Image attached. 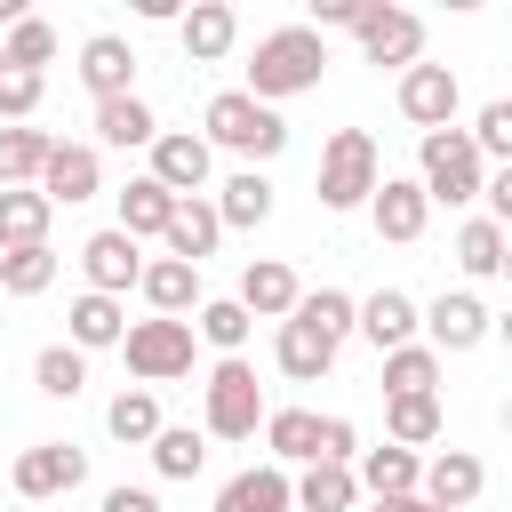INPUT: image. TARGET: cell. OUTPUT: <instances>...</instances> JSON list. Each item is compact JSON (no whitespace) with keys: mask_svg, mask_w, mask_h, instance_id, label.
Segmentation results:
<instances>
[{"mask_svg":"<svg viewBox=\"0 0 512 512\" xmlns=\"http://www.w3.org/2000/svg\"><path fill=\"white\" fill-rule=\"evenodd\" d=\"M320 72H328V40H320L312 24H280V32H264L256 56H248V96L280 112L288 96L320 88Z\"/></svg>","mask_w":512,"mask_h":512,"instance_id":"1","label":"cell"},{"mask_svg":"<svg viewBox=\"0 0 512 512\" xmlns=\"http://www.w3.org/2000/svg\"><path fill=\"white\" fill-rule=\"evenodd\" d=\"M200 144H208V152H240L248 168H264V160L288 152V120H280L272 104H256L248 88H224V96H208V112H200Z\"/></svg>","mask_w":512,"mask_h":512,"instance_id":"2","label":"cell"},{"mask_svg":"<svg viewBox=\"0 0 512 512\" xmlns=\"http://www.w3.org/2000/svg\"><path fill=\"white\" fill-rule=\"evenodd\" d=\"M480 184H488V168H480V152H472L464 128H432V136L416 144V192H424L432 208H472Z\"/></svg>","mask_w":512,"mask_h":512,"instance_id":"3","label":"cell"},{"mask_svg":"<svg viewBox=\"0 0 512 512\" xmlns=\"http://www.w3.org/2000/svg\"><path fill=\"white\" fill-rule=\"evenodd\" d=\"M264 424V384L248 360H216L200 384V440H256Z\"/></svg>","mask_w":512,"mask_h":512,"instance_id":"4","label":"cell"},{"mask_svg":"<svg viewBox=\"0 0 512 512\" xmlns=\"http://www.w3.org/2000/svg\"><path fill=\"white\" fill-rule=\"evenodd\" d=\"M376 176H384V160H376V136L368 128H336L328 136V152H320V208H368V192H376Z\"/></svg>","mask_w":512,"mask_h":512,"instance_id":"5","label":"cell"},{"mask_svg":"<svg viewBox=\"0 0 512 512\" xmlns=\"http://www.w3.org/2000/svg\"><path fill=\"white\" fill-rule=\"evenodd\" d=\"M120 352H128V376L152 392V384H176V376H192V320H136L128 336H120Z\"/></svg>","mask_w":512,"mask_h":512,"instance_id":"6","label":"cell"},{"mask_svg":"<svg viewBox=\"0 0 512 512\" xmlns=\"http://www.w3.org/2000/svg\"><path fill=\"white\" fill-rule=\"evenodd\" d=\"M352 32H360V56H368V64H400V72H408V64H424V16H416V8L368 0Z\"/></svg>","mask_w":512,"mask_h":512,"instance_id":"7","label":"cell"},{"mask_svg":"<svg viewBox=\"0 0 512 512\" xmlns=\"http://www.w3.org/2000/svg\"><path fill=\"white\" fill-rule=\"evenodd\" d=\"M416 328H424V344L448 360V352H472V344H488V328H496V312L480 304V296H464V288H448V296H432V304H416Z\"/></svg>","mask_w":512,"mask_h":512,"instance_id":"8","label":"cell"},{"mask_svg":"<svg viewBox=\"0 0 512 512\" xmlns=\"http://www.w3.org/2000/svg\"><path fill=\"white\" fill-rule=\"evenodd\" d=\"M16 496L24 504H48V496H72L80 480H88V448H72V440H32L24 456H16Z\"/></svg>","mask_w":512,"mask_h":512,"instance_id":"9","label":"cell"},{"mask_svg":"<svg viewBox=\"0 0 512 512\" xmlns=\"http://www.w3.org/2000/svg\"><path fill=\"white\" fill-rule=\"evenodd\" d=\"M144 152H152V168H144V176H152L160 192H176V200H200V192H208V168H216V152H208L192 128H160Z\"/></svg>","mask_w":512,"mask_h":512,"instance_id":"10","label":"cell"},{"mask_svg":"<svg viewBox=\"0 0 512 512\" xmlns=\"http://www.w3.org/2000/svg\"><path fill=\"white\" fill-rule=\"evenodd\" d=\"M456 104H464V88H456L448 64H408L400 72V120H416L424 136L432 128H456Z\"/></svg>","mask_w":512,"mask_h":512,"instance_id":"11","label":"cell"},{"mask_svg":"<svg viewBox=\"0 0 512 512\" xmlns=\"http://www.w3.org/2000/svg\"><path fill=\"white\" fill-rule=\"evenodd\" d=\"M368 224H376V240H424V224H432V200L416 192V176H376V192H368Z\"/></svg>","mask_w":512,"mask_h":512,"instance_id":"12","label":"cell"},{"mask_svg":"<svg viewBox=\"0 0 512 512\" xmlns=\"http://www.w3.org/2000/svg\"><path fill=\"white\" fill-rule=\"evenodd\" d=\"M80 272H88V296H128L136 288V272H144V248L128 240V232H88L80 240Z\"/></svg>","mask_w":512,"mask_h":512,"instance_id":"13","label":"cell"},{"mask_svg":"<svg viewBox=\"0 0 512 512\" xmlns=\"http://www.w3.org/2000/svg\"><path fill=\"white\" fill-rule=\"evenodd\" d=\"M80 88H88L96 104L136 96V48H128L120 32H88V40H80Z\"/></svg>","mask_w":512,"mask_h":512,"instance_id":"14","label":"cell"},{"mask_svg":"<svg viewBox=\"0 0 512 512\" xmlns=\"http://www.w3.org/2000/svg\"><path fill=\"white\" fill-rule=\"evenodd\" d=\"M104 184V168H96V144H48V160H40V200L48 208H72V200H88Z\"/></svg>","mask_w":512,"mask_h":512,"instance_id":"15","label":"cell"},{"mask_svg":"<svg viewBox=\"0 0 512 512\" xmlns=\"http://www.w3.org/2000/svg\"><path fill=\"white\" fill-rule=\"evenodd\" d=\"M480 488H488V464H480L472 448H440V456L424 464V480H416V496L440 504V512H464Z\"/></svg>","mask_w":512,"mask_h":512,"instance_id":"16","label":"cell"},{"mask_svg":"<svg viewBox=\"0 0 512 512\" xmlns=\"http://www.w3.org/2000/svg\"><path fill=\"white\" fill-rule=\"evenodd\" d=\"M136 296L152 304V320H192V312H200V272L176 264V256H152V264L136 272Z\"/></svg>","mask_w":512,"mask_h":512,"instance_id":"17","label":"cell"},{"mask_svg":"<svg viewBox=\"0 0 512 512\" xmlns=\"http://www.w3.org/2000/svg\"><path fill=\"white\" fill-rule=\"evenodd\" d=\"M296 296H304V280H296L280 256H256V264L240 272V296H232V304H240L248 320H288V312H296Z\"/></svg>","mask_w":512,"mask_h":512,"instance_id":"18","label":"cell"},{"mask_svg":"<svg viewBox=\"0 0 512 512\" xmlns=\"http://www.w3.org/2000/svg\"><path fill=\"white\" fill-rule=\"evenodd\" d=\"M352 328L376 344V360L384 352H400V344H416V296H400V288H376V296H360L352 304Z\"/></svg>","mask_w":512,"mask_h":512,"instance_id":"19","label":"cell"},{"mask_svg":"<svg viewBox=\"0 0 512 512\" xmlns=\"http://www.w3.org/2000/svg\"><path fill=\"white\" fill-rule=\"evenodd\" d=\"M176 40H184V56H192V64H224V56H232V40H240V16H232L224 0H192V8L176 16Z\"/></svg>","mask_w":512,"mask_h":512,"instance_id":"20","label":"cell"},{"mask_svg":"<svg viewBox=\"0 0 512 512\" xmlns=\"http://www.w3.org/2000/svg\"><path fill=\"white\" fill-rule=\"evenodd\" d=\"M352 480H360L376 504H384V496H416L424 456H408V448H392V440H384V448H360V456H352Z\"/></svg>","mask_w":512,"mask_h":512,"instance_id":"21","label":"cell"},{"mask_svg":"<svg viewBox=\"0 0 512 512\" xmlns=\"http://www.w3.org/2000/svg\"><path fill=\"white\" fill-rule=\"evenodd\" d=\"M208 208H216V224H224V232H248V224H264V216H272V176H264V168H240V176H224V184H216V200H208Z\"/></svg>","mask_w":512,"mask_h":512,"instance_id":"22","label":"cell"},{"mask_svg":"<svg viewBox=\"0 0 512 512\" xmlns=\"http://www.w3.org/2000/svg\"><path fill=\"white\" fill-rule=\"evenodd\" d=\"M64 328H72V352L88 360V352H104V344H120L128 336V312H120V296H72V312H64Z\"/></svg>","mask_w":512,"mask_h":512,"instance_id":"23","label":"cell"},{"mask_svg":"<svg viewBox=\"0 0 512 512\" xmlns=\"http://www.w3.org/2000/svg\"><path fill=\"white\" fill-rule=\"evenodd\" d=\"M272 360H280V376H288V384H320V376L336 368V344H328V336H312L304 320H280Z\"/></svg>","mask_w":512,"mask_h":512,"instance_id":"24","label":"cell"},{"mask_svg":"<svg viewBox=\"0 0 512 512\" xmlns=\"http://www.w3.org/2000/svg\"><path fill=\"white\" fill-rule=\"evenodd\" d=\"M264 448H272V464L288 472V464H312L320 456V416L312 408H264Z\"/></svg>","mask_w":512,"mask_h":512,"instance_id":"25","label":"cell"},{"mask_svg":"<svg viewBox=\"0 0 512 512\" xmlns=\"http://www.w3.org/2000/svg\"><path fill=\"white\" fill-rule=\"evenodd\" d=\"M288 504L296 512H352L360 504V480H352V464H304L288 480Z\"/></svg>","mask_w":512,"mask_h":512,"instance_id":"26","label":"cell"},{"mask_svg":"<svg viewBox=\"0 0 512 512\" xmlns=\"http://www.w3.org/2000/svg\"><path fill=\"white\" fill-rule=\"evenodd\" d=\"M168 216H176V192H160L152 176H128V192H120V224H112V232H128V240L144 248V240L168 232Z\"/></svg>","mask_w":512,"mask_h":512,"instance_id":"27","label":"cell"},{"mask_svg":"<svg viewBox=\"0 0 512 512\" xmlns=\"http://www.w3.org/2000/svg\"><path fill=\"white\" fill-rule=\"evenodd\" d=\"M160 240H168V256H176V264H192V272H200V256H216L224 224H216V208H208V200H176V216H168V232H160Z\"/></svg>","mask_w":512,"mask_h":512,"instance_id":"28","label":"cell"},{"mask_svg":"<svg viewBox=\"0 0 512 512\" xmlns=\"http://www.w3.org/2000/svg\"><path fill=\"white\" fill-rule=\"evenodd\" d=\"M440 432H448V416H440V392L384 400V440H392V448H408V456H416V448H432Z\"/></svg>","mask_w":512,"mask_h":512,"instance_id":"29","label":"cell"},{"mask_svg":"<svg viewBox=\"0 0 512 512\" xmlns=\"http://www.w3.org/2000/svg\"><path fill=\"white\" fill-rule=\"evenodd\" d=\"M216 512H288V472L280 464H248L216 488Z\"/></svg>","mask_w":512,"mask_h":512,"instance_id":"30","label":"cell"},{"mask_svg":"<svg viewBox=\"0 0 512 512\" xmlns=\"http://www.w3.org/2000/svg\"><path fill=\"white\" fill-rule=\"evenodd\" d=\"M152 136H160V120H152L144 96H112V104H96V144H112V152H144Z\"/></svg>","mask_w":512,"mask_h":512,"instance_id":"31","label":"cell"},{"mask_svg":"<svg viewBox=\"0 0 512 512\" xmlns=\"http://www.w3.org/2000/svg\"><path fill=\"white\" fill-rule=\"evenodd\" d=\"M48 128H32V120H16V128H0V192H24V184H40V160H48Z\"/></svg>","mask_w":512,"mask_h":512,"instance_id":"32","label":"cell"},{"mask_svg":"<svg viewBox=\"0 0 512 512\" xmlns=\"http://www.w3.org/2000/svg\"><path fill=\"white\" fill-rule=\"evenodd\" d=\"M248 312L232 304V296H200V312H192V344H216L224 360H240V344H248Z\"/></svg>","mask_w":512,"mask_h":512,"instance_id":"33","label":"cell"},{"mask_svg":"<svg viewBox=\"0 0 512 512\" xmlns=\"http://www.w3.org/2000/svg\"><path fill=\"white\" fill-rule=\"evenodd\" d=\"M416 392H440V352L432 344L384 352V400H416Z\"/></svg>","mask_w":512,"mask_h":512,"instance_id":"34","label":"cell"},{"mask_svg":"<svg viewBox=\"0 0 512 512\" xmlns=\"http://www.w3.org/2000/svg\"><path fill=\"white\" fill-rule=\"evenodd\" d=\"M48 216H56V208H48L32 184H24V192H0V256H8V248H40V240H48Z\"/></svg>","mask_w":512,"mask_h":512,"instance_id":"35","label":"cell"},{"mask_svg":"<svg viewBox=\"0 0 512 512\" xmlns=\"http://www.w3.org/2000/svg\"><path fill=\"white\" fill-rule=\"evenodd\" d=\"M56 272H64V264H56V248H48V240H40V248H8V256H0V288H8V296H48V288H56Z\"/></svg>","mask_w":512,"mask_h":512,"instance_id":"36","label":"cell"},{"mask_svg":"<svg viewBox=\"0 0 512 512\" xmlns=\"http://www.w3.org/2000/svg\"><path fill=\"white\" fill-rule=\"evenodd\" d=\"M104 432L112 440H128V448H152V432H160V392H120L112 408H104Z\"/></svg>","mask_w":512,"mask_h":512,"instance_id":"37","label":"cell"},{"mask_svg":"<svg viewBox=\"0 0 512 512\" xmlns=\"http://www.w3.org/2000/svg\"><path fill=\"white\" fill-rule=\"evenodd\" d=\"M200 464H208V440H200L192 424H160V432H152V472H160V480H192Z\"/></svg>","mask_w":512,"mask_h":512,"instance_id":"38","label":"cell"},{"mask_svg":"<svg viewBox=\"0 0 512 512\" xmlns=\"http://www.w3.org/2000/svg\"><path fill=\"white\" fill-rule=\"evenodd\" d=\"M288 320H304L312 336H328V344H344V336H352V296H344V288H304Z\"/></svg>","mask_w":512,"mask_h":512,"instance_id":"39","label":"cell"},{"mask_svg":"<svg viewBox=\"0 0 512 512\" xmlns=\"http://www.w3.org/2000/svg\"><path fill=\"white\" fill-rule=\"evenodd\" d=\"M32 384H40L48 400H80V384H88V360H80L72 344H40V352H32Z\"/></svg>","mask_w":512,"mask_h":512,"instance_id":"40","label":"cell"},{"mask_svg":"<svg viewBox=\"0 0 512 512\" xmlns=\"http://www.w3.org/2000/svg\"><path fill=\"white\" fill-rule=\"evenodd\" d=\"M0 64L48 72V64H56V24H48V16H16V24H8V48H0Z\"/></svg>","mask_w":512,"mask_h":512,"instance_id":"41","label":"cell"},{"mask_svg":"<svg viewBox=\"0 0 512 512\" xmlns=\"http://www.w3.org/2000/svg\"><path fill=\"white\" fill-rule=\"evenodd\" d=\"M456 264H464L472 280H496V272H504V224L472 216V224L456 232Z\"/></svg>","mask_w":512,"mask_h":512,"instance_id":"42","label":"cell"},{"mask_svg":"<svg viewBox=\"0 0 512 512\" xmlns=\"http://www.w3.org/2000/svg\"><path fill=\"white\" fill-rule=\"evenodd\" d=\"M40 96H48V72H24V64H0V128H16V120H32V112H40Z\"/></svg>","mask_w":512,"mask_h":512,"instance_id":"43","label":"cell"},{"mask_svg":"<svg viewBox=\"0 0 512 512\" xmlns=\"http://www.w3.org/2000/svg\"><path fill=\"white\" fill-rule=\"evenodd\" d=\"M464 136H472L480 168H488V160H512V104H504V96H496V104H480V120H472Z\"/></svg>","mask_w":512,"mask_h":512,"instance_id":"44","label":"cell"},{"mask_svg":"<svg viewBox=\"0 0 512 512\" xmlns=\"http://www.w3.org/2000/svg\"><path fill=\"white\" fill-rule=\"evenodd\" d=\"M352 456H360L352 416H320V456H312V464H352Z\"/></svg>","mask_w":512,"mask_h":512,"instance_id":"45","label":"cell"},{"mask_svg":"<svg viewBox=\"0 0 512 512\" xmlns=\"http://www.w3.org/2000/svg\"><path fill=\"white\" fill-rule=\"evenodd\" d=\"M360 8H368V0H312V32H328V24H344V32H352V24H360Z\"/></svg>","mask_w":512,"mask_h":512,"instance_id":"46","label":"cell"},{"mask_svg":"<svg viewBox=\"0 0 512 512\" xmlns=\"http://www.w3.org/2000/svg\"><path fill=\"white\" fill-rule=\"evenodd\" d=\"M96 512H160V496H152V488H128V480H120V488H104V504H96Z\"/></svg>","mask_w":512,"mask_h":512,"instance_id":"47","label":"cell"},{"mask_svg":"<svg viewBox=\"0 0 512 512\" xmlns=\"http://www.w3.org/2000/svg\"><path fill=\"white\" fill-rule=\"evenodd\" d=\"M376 512H440V504H424V496H384Z\"/></svg>","mask_w":512,"mask_h":512,"instance_id":"48","label":"cell"}]
</instances>
